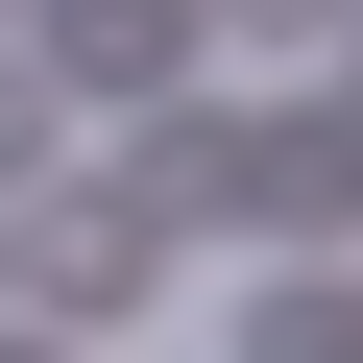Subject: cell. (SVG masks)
Instances as JSON below:
<instances>
[{"mask_svg": "<svg viewBox=\"0 0 363 363\" xmlns=\"http://www.w3.org/2000/svg\"><path fill=\"white\" fill-rule=\"evenodd\" d=\"M0 291H25L49 339H121V315L169 291V242H145L121 194H25V242H0Z\"/></svg>", "mask_w": 363, "mask_h": 363, "instance_id": "1", "label": "cell"}, {"mask_svg": "<svg viewBox=\"0 0 363 363\" xmlns=\"http://www.w3.org/2000/svg\"><path fill=\"white\" fill-rule=\"evenodd\" d=\"M25 73L49 97H169L194 73V0H25Z\"/></svg>", "mask_w": 363, "mask_h": 363, "instance_id": "3", "label": "cell"}, {"mask_svg": "<svg viewBox=\"0 0 363 363\" xmlns=\"http://www.w3.org/2000/svg\"><path fill=\"white\" fill-rule=\"evenodd\" d=\"M242 363H363V291H291V315H242Z\"/></svg>", "mask_w": 363, "mask_h": 363, "instance_id": "4", "label": "cell"}, {"mask_svg": "<svg viewBox=\"0 0 363 363\" xmlns=\"http://www.w3.org/2000/svg\"><path fill=\"white\" fill-rule=\"evenodd\" d=\"M363 0H218V49H339Z\"/></svg>", "mask_w": 363, "mask_h": 363, "instance_id": "5", "label": "cell"}, {"mask_svg": "<svg viewBox=\"0 0 363 363\" xmlns=\"http://www.w3.org/2000/svg\"><path fill=\"white\" fill-rule=\"evenodd\" d=\"M242 242H363V97L242 121Z\"/></svg>", "mask_w": 363, "mask_h": 363, "instance_id": "2", "label": "cell"}, {"mask_svg": "<svg viewBox=\"0 0 363 363\" xmlns=\"http://www.w3.org/2000/svg\"><path fill=\"white\" fill-rule=\"evenodd\" d=\"M25 169H49V73L0 49V194H25Z\"/></svg>", "mask_w": 363, "mask_h": 363, "instance_id": "6", "label": "cell"}]
</instances>
